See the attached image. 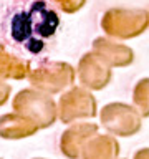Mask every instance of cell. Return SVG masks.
<instances>
[{"label": "cell", "instance_id": "cell-3", "mask_svg": "<svg viewBox=\"0 0 149 159\" xmlns=\"http://www.w3.org/2000/svg\"><path fill=\"white\" fill-rule=\"evenodd\" d=\"M134 101L142 111L144 116L149 114V78L141 80L134 89Z\"/></svg>", "mask_w": 149, "mask_h": 159}, {"label": "cell", "instance_id": "cell-2", "mask_svg": "<svg viewBox=\"0 0 149 159\" xmlns=\"http://www.w3.org/2000/svg\"><path fill=\"white\" fill-rule=\"evenodd\" d=\"M103 25L108 33H111L118 38H133L141 35L147 28L149 15L142 8H134V10L116 8L106 13Z\"/></svg>", "mask_w": 149, "mask_h": 159}, {"label": "cell", "instance_id": "cell-1", "mask_svg": "<svg viewBox=\"0 0 149 159\" xmlns=\"http://www.w3.org/2000/svg\"><path fill=\"white\" fill-rule=\"evenodd\" d=\"M60 25L58 13L43 0H35L28 8L20 10L10 20V35L30 53H40L45 42L52 38Z\"/></svg>", "mask_w": 149, "mask_h": 159}]
</instances>
